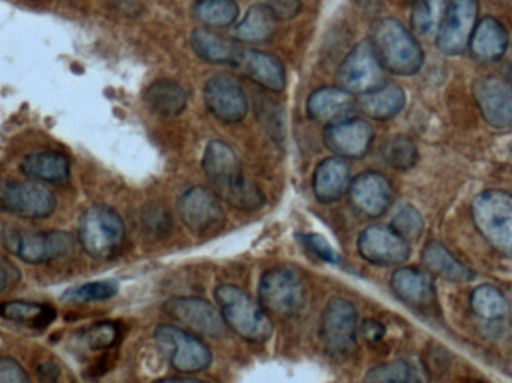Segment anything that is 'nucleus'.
Here are the masks:
<instances>
[{"label":"nucleus","mask_w":512,"mask_h":383,"mask_svg":"<svg viewBox=\"0 0 512 383\" xmlns=\"http://www.w3.org/2000/svg\"><path fill=\"white\" fill-rule=\"evenodd\" d=\"M203 171L212 192L240 211H258L265 196L251 180L246 179L239 156L224 141H210L203 156Z\"/></svg>","instance_id":"1"},{"label":"nucleus","mask_w":512,"mask_h":383,"mask_svg":"<svg viewBox=\"0 0 512 383\" xmlns=\"http://www.w3.org/2000/svg\"><path fill=\"white\" fill-rule=\"evenodd\" d=\"M370 42L382 68L391 74L409 77L423 68L424 51L420 42L394 18L376 21Z\"/></svg>","instance_id":"2"},{"label":"nucleus","mask_w":512,"mask_h":383,"mask_svg":"<svg viewBox=\"0 0 512 383\" xmlns=\"http://www.w3.org/2000/svg\"><path fill=\"white\" fill-rule=\"evenodd\" d=\"M216 303L225 325L246 342L265 343L273 336V324L267 310L248 292L230 283L215 291Z\"/></svg>","instance_id":"3"},{"label":"nucleus","mask_w":512,"mask_h":383,"mask_svg":"<svg viewBox=\"0 0 512 383\" xmlns=\"http://www.w3.org/2000/svg\"><path fill=\"white\" fill-rule=\"evenodd\" d=\"M126 238L125 222L108 205H92L84 211L78 225V240L87 255L98 261L114 258Z\"/></svg>","instance_id":"4"},{"label":"nucleus","mask_w":512,"mask_h":383,"mask_svg":"<svg viewBox=\"0 0 512 383\" xmlns=\"http://www.w3.org/2000/svg\"><path fill=\"white\" fill-rule=\"evenodd\" d=\"M472 220L484 240L501 255L512 258V195L498 191L481 192L471 205Z\"/></svg>","instance_id":"5"},{"label":"nucleus","mask_w":512,"mask_h":383,"mask_svg":"<svg viewBox=\"0 0 512 383\" xmlns=\"http://www.w3.org/2000/svg\"><path fill=\"white\" fill-rule=\"evenodd\" d=\"M3 247L26 264L39 265L65 258L74 241L63 231H27L17 226L2 229Z\"/></svg>","instance_id":"6"},{"label":"nucleus","mask_w":512,"mask_h":383,"mask_svg":"<svg viewBox=\"0 0 512 383\" xmlns=\"http://www.w3.org/2000/svg\"><path fill=\"white\" fill-rule=\"evenodd\" d=\"M258 298L268 312L279 316H294L306 307L307 291L297 273L288 268L274 267L262 274Z\"/></svg>","instance_id":"7"},{"label":"nucleus","mask_w":512,"mask_h":383,"mask_svg":"<svg viewBox=\"0 0 512 383\" xmlns=\"http://www.w3.org/2000/svg\"><path fill=\"white\" fill-rule=\"evenodd\" d=\"M358 312L351 301L331 298L322 312L319 337L330 354H349L357 346Z\"/></svg>","instance_id":"8"},{"label":"nucleus","mask_w":512,"mask_h":383,"mask_svg":"<svg viewBox=\"0 0 512 383\" xmlns=\"http://www.w3.org/2000/svg\"><path fill=\"white\" fill-rule=\"evenodd\" d=\"M156 340L170 354L171 366L185 375L204 372L212 364V352L203 340L174 325H159Z\"/></svg>","instance_id":"9"},{"label":"nucleus","mask_w":512,"mask_h":383,"mask_svg":"<svg viewBox=\"0 0 512 383\" xmlns=\"http://www.w3.org/2000/svg\"><path fill=\"white\" fill-rule=\"evenodd\" d=\"M54 193L36 182L5 180L0 183V211L21 219H45L56 210Z\"/></svg>","instance_id":"10"},{"label":"nucleus","mask_w":512,"mask_h":383,"mask_svg":"<svg viewBox=\"0 0 512 383\" xmlns=\"http://www.w3.org/2000/svg\"><path fill=\"white\" fill-rule=\"evenodd\" d=\"M384 72L370 39L361 41L343 59L337 71V83L352 95H364L384 84Z\"/></svg>","instance_id":"11"},{"label":"nucleus","mask_w":512,"mask_h":383,"mask_svg":"<svg viewBox=\"0 0 512 383\" xmlns=\"http://www.w3.org/2000/svg\"><path fill=\"white\" fill-rule=\"evenodd\" d=\"M478 11V0H447V9L436 36L441 53L447 56L465 53L478 23Z\"/></svg>","instance_id":"12"},{"label":"nucleus","mask_w":512,"mask_h":383,"mask_svg":"<svg viewBox=\"0 0 512 383\" xmlns=\"http://www.w3.org/2000/svg\"><path fill=\"white\" fill-rule=\"evenodd\" d=\"M164 312L197 336L209 339H222L227 336V325L221 313L203 298H171L164 304Z\"/></svg>","instance_id":"13"},{"label":"nucleus","mask_w":512,"mask_h":383,"mask_svg":"<svg viewBox=\"0 0 512 383\" xmlns=\"http://www.w3.org/2000/svg\"><path fill=\"white\" fill-rule=\"evenodd\" d=\"M177 210L186 228L197 235L212 234L222 229L225 223L224 208L218 196L201 186L183 193L177 202Z\"/></svg>","instance_id":"14"},{"label":"nucleus","mask_w":512,"mask_h":383,"mask_svg":"<svg viewBox=\"0 0 512 383\" xmlns=\"http://www.w3.org/2000/svg\"><path fill=\"white\" fill-rule=\"evenodd\" d=\"M358 253L364 261L379 267L405 264L411 256V247L396 231L387 226H369L357 241Z\"/></svg>","instance_id":"15"},{"label":"nucleus","mask_w":512,"mask_h":383,"mask_svg":"<svg viewBox=\"0 0 512 383\" xmlns=\"http://www.w3.org/2000/svg\"><path fill=\"white\" fill-rule=\"evenodd\" d=\"M204 102L209 113L227 125L242 122L249 110L245 90L228 75H216L207 81Z\"/></svg>","instance_id":"16"},{"label":"nucleus","mask_w":512,"mask_h":383,"mask_svg":"<svg viewBox=\"0 0 512 383\" xmlns=\"http://www.w3.org/2000/svg\"><path fill=\"white\" fill-rule=\"evenodd\" d=\"M474 98L483 119L492 128H512V86L499 77L475 80Z\"/></svg>","instance_id":"17"},{"label":"nucleus","mask_w":512,"mask_h":383,"mask_svg":"<svg viewBox=\"0 0 512 383\" xmlns=\"http://www.w3.org/2000/svg\"><path fill=\"white\" fill-rule=\"evenodd\" d=\"M375 132L363 119H345L325 128L324 143L337 158L360 159L372 147Z\"/></svg>","instance_id":"18"},{"label":"nucleus","mask_w":512,"mask_h":383,"mask_svg":"<svg viewBox=\"0 0 512 383\" xmlns=\"http://www.w3.org/2000/svg\"><path fill=\"white\" fill-rule=\"evenodd\" d=\"M349 195H351L352 204L364 216L375 219V217L384 216L393 204L394 189L384 174L367 171L354 179L349 188Z\"/></svg>","instance_id":"19"},{"label":"nucleus","mask_w":512,"mask_h":383,"mask_svg":"<svg viewBox=\"0 0 512 383\" xmlns=\"http://www.w3.org/2000/svg\"><path fill=\"white\" fill-rule=\"evenodd\" d=\"M306 108L310 119L331 125L349 119L357 108V99L342 87H321L309 96Z\"/></svg>","instance_id":"20"},{"label":"nucleus","mask_w":512,"mask_h":383,"mask_svg":"<svg viewBox=\"0 0 512 383\" xmlns=\"http://www.w3.org/2000/svg\"><path fill=\"white\" fill-rule=\"evenodd\" d=\"M351 171L345 159H324L313 173V193L322 204L339 201L351 188Z\"/></svg>","instance_id":"21"},{"label":"nucleus","mask_w":512,"mask_h":383,"mask_svg":"<svg viewBox=\"0 0 512 383\" xmlns=\"http://www.w3.org/2000/svg\"><path fill=\"white\" fill-rule=\"evenodd\" d=\"M237 68L258 86L270 92H282L285 89V68L277 57L262 51L246 50L240 53Z\"/></svg>","instance_id":"22"},{"label":"nucleus","mask_w":512,"mask_h":383,"mask_svg":"<svg viewBox=\"0 0 512 383\" xmlns=\"http://www.w3.org/2000/svg\"><path fill=\"white\" fill-rule=\"evenodd\" d=\"M394 295L415 309L429 307L435 301V288L429 274L414 267H400L391 277Z\"/></svg>","instance_id":"23"},{"label":"nucleus","mask_w":512,"mask_h":383,"mask_svg":"<svg viewBox=\"0 0 512 383\" xmlns=\"http://www.w3.org/2000/svg\"><path fill=\"white\" fill-rule=\"evenodd\" d=\"M510 44V35L501 21L493 17H484L478 21L472 33L469 48L475 59L480 62H498L505 56Z\"/></svg>","instance_id":"24"},{"label":"nucleus","mask_w":512,"mask_h":383,"mask_svg":"<svg viewBox=\"0 0 512 383\" xmlns=\"http://www.w3.org/2000/svg\"><path fill=\"white\" fill-rule=\"evenodd\" d=\"M21 173L33 182L66 185L71 179V162L53 150L30 153L21 162Z\"/></svg>","instance_id":"25"},{"label":"nucleus","mask_w":512,"mask_h":383,"mask_svg":"<svg viewBox=\"0 0 512 383\" xmlns=\"http://www.w3.org/2000/svg\"><path fill=\"white\" fill-rule=\"evenodd\" d=\"M406 104L405 90L394 83L382 84L372 92L364 93L357 99V108L372 120L388 122L402 113Z\"/></svg>","instance_id":"26"},{"label":"nucleus","mask_w":512,"mask_h":383,"mask_svg":"<svg viewBox=\"0 0 512 383\" xmlns=\"http://www.w3.org/2000/svg\"><path fill=\"white\" fill-rule=\"evenodd\" d=\"M424 267L433 276L453 283H469L477 279V273L460 262L444 244L430 241L424 246L421 255Z\"/></svg>","instance_id":"27"},{"label":"nucleus","mask_w":512,"mask_h":383,"mask_svg":"<svg viewBox=\"0 0 512 383\" xmlns=\"http://www.w3.org/2000/svg\"><path fill=\"white\" fill-rule=\"evenodd\" d=\"M191 45L201 60L212 65L237 66L242 53L234 42L207 29L194 30L191 35Z\"/></svg>","instance_id":"28"},{"label":"nucleus","mask_w":512,"mask_h":383,"mask_svg":"<svg viewBox=\"0 0 512 383\" xmlns=\"http://www.w3.org/2000/svg\"><path fill=\"white\" fill-rule=\"evenodd\" d=\"M147 108L162 119H173L185 111L186 93L180 84L159 80L147 87L144 95Z\"/></svg>","instance_id":"29"},{"label":"nucleus","mask_w":512,"mask_h":383,"mask_svg":"<svg viewBox=\"0 0 512 383\" xmlns=\"http://www.w3.org/2000/svg\"><path fill=\"white\" fill-rule=\"evenodd\" d=\"M363 383H429V372L420 361L400 358L370 370Z\"/></svg>","instance_id":"30"},{"label":"nucleus","mask_w":512,"mask_h":383,"mask_svg":"<svg viewBox=\"0 0 512 383\" xmlns=\"http://www.w3.org/2000/svg\"><path fill=\"white\" fill-rule=\"evenodd\" d=\"M276 24L277 18L274 17L273 11L265 3H259L246 12L242 23L237 26V39L248 44L270 41L276 32Z\"/></svg>","instance_id":"31"},{"label":"nucleus","mask_w":512,"mask_h":383,"mask_svg":"<svg viewBox=\"0 0 512 383\" xmlns=\"http://www.w3.org/2000/svg\"><path fill=\"white\" fill-rule=\"evenodd\" d=\"M0 318L33 328H45L56 319V310L48 304L32 301H6L0 303Z\"/></svg>","instance_id":"32"},{"label":"nucleus","mask_w":512,"mask_h":383,"mask_svg":"<svg viewBox=\"0 0 512 383\" xmlns=\"http://www.w3.org/2000/svg\"><path fill=\"white\" fill-rule=\"evenodd\" d=\"M472 312L484 321H501L510 313V301L496 286L481 285L471 294Z\"/></svg>","instance_id":"33"},{"label":"nucleus","mask_w":512,"mask_h":383,"mask_svg":"<svg viewBox=\"0 0 512 383\" xmlns=\"http://www.w3.org/2000/svg\"><path fill=\"white\" fill-rule=\"evenodd\" d=\"M192 12L204 26L228 27L236 23L240 11L234 0H198Z\"/></svg>","instance_id":"34"},{"label":"nucleus","mask_w":512,"mask_h":383,"mask_svg":"<svg viewBox=\"0 0 512 383\" xmlns=\"http://www.w3.org/2000/svg\"><path fill=\"white\" fill-rule=\"evenodd\" d=\"M447 9V0H414L411 24L415 33L421 36L438 32Z\"/></svg>","instance_id":"35"},{"label":"nucleus","mask_w":512,"mask_h":383,"mask_svg":"<svg viewBox=\"0 0 512 383\" xmlns=\"http://www.w3.org/2000/svg\"><path fill=\"white\" fill-rule=\"evenodd\" d=\"M382 156L394 170L408 171L417 165L418 149L411 138L396 135L385 141L382 146Z\"/></svg>","instance_id":"36"},{"label":"nucleus","mask_w":512,"mask_h":383,"mask_svg":"<svg viewBox=\"0 0 512 383\" xmlns=\"http://www.w3.org/2000/svg\"><path fill=\"white\" fill-rule=\"evenodd\" d=\"M117 292H119L117 283L101 280V282L84 283V285L66 289L63 292L62 300L65 303H96V301H105L116 297Z\"/></svg>","instance_id":"37"},{"label":"nucleus","mask_w":512,"mask_h":383,"mask_svg":"<svg viewBox=\"0 0 512 383\" xmlns=\"http://www.w3.org/2000/svg\"><path fill=\"white\" fill-rule=\"evenodd\" d=\"M391 229L396 231L403 240L415 241L423 235L424 219L414 205H405L391 222Z\"/></svg>","instance_id":"38"},{"label":"nucleus","mask_w":512,"mask_h":383,"mask_svg":"<svg viewBox=\"0 0 512 383\" xmlns=\"http://www.w3.org/2000/svg\"><path fill=\"white\" fill-rule=\"evenodd\" d=\"M120 330L113 322H99L84 333V342L90 351H105L119 342Z\"/></svg>","instance_id":"39"},{"label":"nucleus","mask_w":512,"mask_h":383,"mask_svg":"<svg viewBox=\"0 0 512 383\" xmlns=\"http://www.w3.org/2000/svg\"><path fill=\"white\" fill-rule=\"evenodd\" d=\"M301 244L312 253L316 258L324 261L325 264L337 265L340 262V256L331 244L319 234H304L300 237Z\"/></svg>","instance_id":"40"},{"label":"nucleus","mask_w":512,"mask_h":383,"mask_svg":"<svg viewBox=\"0 0 512 383\" xmlns=\"http://www.w3.org/2000/svg\"><path fill=\"white\" fill-rule=\"evenodd\" d=\"M0 383H32L14 358H0Z\"/></svg>","instance_id":"41"},{"label":"nucleus","mask_w":512,"mask_h":383,"mask_svg":"<svg viewBox=\"0 0 512 383\" xmlns=\"http://www.w3.org/2000/svg\"><path fill=\"white\" fill-rule=\"evenodd\" d=\"M265 5L273 11L277 21L291 20L301 9L300 0H268Z\"/></svg>","instance_id":"42"},{"label":"nucleus","mask_w":512,"mask_h":383,"mask_svg":"<svg viewBox=\"0 0 512 383\" xmlns=\"http://www.w3.org/2000/svg\"><path fill=\"white\" fill-rule=\"evenodd\" d=\"M358 331H361V336L369 343L381 342L385 336L384 325H382V322L376 321V319H366V321L360 325Z\"/></svg>","instance_id":"43"},{"label":"nucleus","mask_w":512,"mask_h":383,"mask_svg":"<svg viewBox=\"0 0 512 383\" xmlns=\"http://www.w3.org/2000/svg\"><path fill=\"white\" fill-rule=\"evenodd\" d=\"M38 376L42 383H56L59 381L60 369L56 364L47 361L38 367Z\"/></svg>","instance_id":"44"},{"label":"nucleus","mask_w":512,"mask_h":383,"mask_svg":"<svg viewBox=\"0 0 512 383\" xmlns=\"http://www.w3.org/2000/svg\"><path fill=\"white\" fill-rule=\"evenodd\" d=\"M153 383H207L204 381H198V379L192 378H162L158 379Z\"/></svg>","instance_id":"45"},{"label":"nucleus","mask_w":512,"mask_h":383,"mask_svg":"<svg viewBox=\"0 0 512 383\" xmlns=\"http://www.w3.org/2000/svg\"><path fill=\"white\" fill-rule=\"evenodd\" d=\"M8 283H9L8 270H6L5 267H2V265H0V294H2L3 291H5L6 286H8Z\"/></svg>","instance_id":"46"},{"label":"nucleus","mask_w":512,"mask_h":383,"mask_svg":"<svg viewBox=\"0 0 512 383\" xmlns=\"http://www.w3.org/2000/svg\"><path fill=\"white\" fill-rule=\"evenodd\" d=\"M468 383H483V382H480V381H471V382H468Z\"/></svg>","instance_id":"47"}]
</instances>
